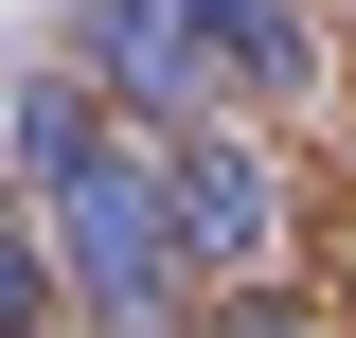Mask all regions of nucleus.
<instances>
[{"label":"nucleus","mask_w":356,"mask_h":338,"mask_svg":"<svg viewBox=\"0 0 356 338\" xmlns=\"http://www.w3.org/2000/svg\"><path fill=\"white\" fill-rule=\"evenodd\" d=\"M18 178L54 214V285L107 303V338H161L178 321V232H161V161H143L89 89H36L18 107Z\"/></svg>","instance_id":"obj_1"},{"label":"nucleus","mask_w":356,"mask_h":338,"mask_svg":"<svg viewBox=\"0 0 356 338\" xmlns=\"http://www.w3.org/2000/svg\"><path fill=\"white\" fill-rule=\"evenodd\" d=\"M36 303H54V250L18 232V196H0V338H36Z\"/></svg>","instance_id":"obj_5"},{"label":"nucleus","mask_w":356,"mask_h":338,"mask_svg":"<svg viewBox=\"0 0 356 338\" xmlns=\"http://www.w3.org/2000/svg\"><path fill=\"white\" fill-rule=\"evenodd\" d=\"M214 338H303V321H285V303H232V321H214Z\"/></svg>","instance_id":"obj_6"},{"label":"nucleus","mask_w":356,"mask_h":338,"mask_svg":"<svg viewBox=\"0 0 356 338\" xmlns=\"http://www.w3.org/2000/svg\"><path fill=\"white\" fill-rule=\"evenodd\" d=\"M232 89H303V0H178Z\"/></svg>","instance_id":"obj_4"},{"label":"nucleus","mask_w":356,"mask_h":338,"mask_svg":"<svg viewBox=\"0 0 356 338\" xmlns=\"http://www.w3.org/2000/svg\"><path fill=\"white\" fill-rule=\"evenodd\" d=\"M89 54H107V89H143V107H214V89H232L178 0H89Z\"/></svg>","instance_id":"obj_3"},{"label":"nucleus","mask_w":356,"mask_h":338,"mask_svg":"<svg viewBox=\"0 0 356 338\" xmlns=\"http://www.w3.org/2000/svg\"><path fill=\"white\" fill-rule=\"evenodd\" d=\"M161 232H178V267H267L285 196H267L250 143H161Z\"/></svg>","instance_id":"obj_2"}]
</instances>
